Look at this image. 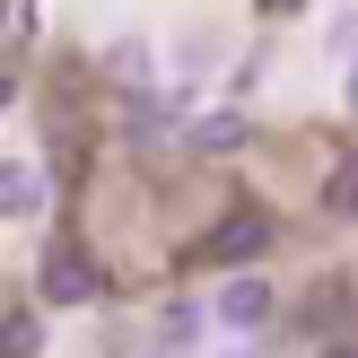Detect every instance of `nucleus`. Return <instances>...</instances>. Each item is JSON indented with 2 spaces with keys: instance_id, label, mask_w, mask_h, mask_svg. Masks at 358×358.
Here are the masks:
<instances>
[{
  "instance_id": "3",
  "label": "nucleus",
  "mask_w": 358,
  "mask_h": 358,
  "mask_svg": "<svg viewBox=\"0 0 358 358\" xmlns=\"http://www.w3.org/2000/svg\"><path fill=\"white\" fill-rule=\"evenodd\" d=\"M262 245H271V219H262V210H236V219H219V236H210V262H254Z\"/></svg>"
},
{
  "instance_id": "5",
  "label": "nucleus",
  "mask_w": 358,
  "mask_h": 358,
  "mask_svg": "<svg viewBox=\"0 0 358 358\" xmlns=\"http://www.w3.org/2000/svg\"><path fill=\"white\" fill-rule=\"evenodd\" d=\"M35 201H44V192H35V175H27V184H17V175H0V210H27V219H35Z\"/></svg>"
},
{
  "instance_id": "2",
  "label": "nucleus",
  "mask_w": 358,
  "mask_h": 358,
  "mask_svg": "<svg viewBox=\"0 0 358 358\" xmlns=\"http://www.w3.org/2000/svg\"><path fill=\"white\" fill-rule=\"evenodd\" d=\"M79 297H96V262L87 254H44V306H79Z\"/></svg>"
},
{
  "instance_id": "1",
  "label": "nucleus",
  "mask_w": 358,
  "mask_h": 358,
  "mask_svg": "<svg viewBox=\"0 0 358 358\" xmlns=\"http://www.w3.org/2000/svg\"><path fill=\"white\" fill-rule=\"evenodd\" d=\"M271 306H280L271 280H227V289H219V324H227V332H262Z\"/></svg>"
},
{
  "instance_id": "4",
  "label": "nucleus",
  "mask_w": 358,
  "mask_h": 358,
  "mask_svg": "<svg viewBox=\"0 0 358 358\" xmlns=\"http://www.w3.org/2000/svg\"><path fill=\"white\" fill-rule=\"evenodd\" d=\"M0 358H35V315H0Z\"/></svg>"
},
{
  "instance_id": "6",
  "label": "nucleus",
  "mask_w": 358,
  "mask_h": 358,
  "mask_svg": "<svg viewBox=\"0 0 358 358\" xmlns=\"http://www.w3.org/2000/svg\"><path fill=\"white\" fill-rule=\"evenodd\" d=\"M332 210H358V175H332Z\"/></svg>"
},
{
  "instance_id": "10",
  "label": "nucleus",
  "mask_w": 358,
  "mask_h": 358,
  "mask_svg": "<svg viewBox=\"0 0 358 358\" xmlns=\"http://www.w3.org/2000/svg\"><path fill=\"white\" fill-rule=\"evenodd\" d=\"M219 358H245V350H219Z\"/></svg>"
},
{
  "instance_id": "7",
  "label": "nucleus",
  "mask_w": 358,
  "mask_h": 358,
  "mask_svg": "<svg viewBox=\"0 0 358 358\" xmlns=\"http://www.w3.org/2000/svg\"><path fill=\"white\" fill-rule=\"evenodd\" d=\"M9 96H17V79H9V70H0V105H9Z\"/></svg>"
},
{
  "instance_id": "9",
  "label": "nucleus",
  "mask_w": 358,
  "mask_h": 358,
  "mask_svg": "<svg viewBox=\"0 0 358 358\" xmlns=\"http://www.w3.org/2000/svg\"><path fill=\"white\" fill-rule=\"evenodd\" d=\"M324 358H358V350H324Z\"/></svg>"
},
{
  "instance_id": "8",
  "label": "nucleus",
  "mask_w": 358,
  "mask_h": 358,
  "mask_svg": "<svg viewBox=\"0 0 358 358\" xmlns=\"http://www.w3.org/2000/svg\"><path fill=\"white\" fill-rule=\"evenodd\" d=\"M350 105H358V70H350Z\"/></svg>"
}]
</instances>
